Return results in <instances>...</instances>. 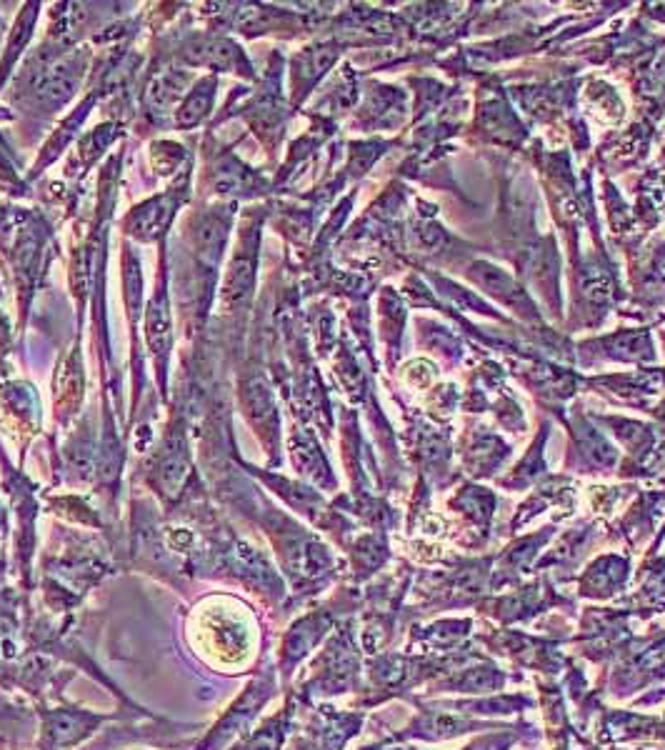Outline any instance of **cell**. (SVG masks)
Masks as SVG:
<instances>
[{"instance_id": "obj_6", "label": "cell", "mask_w": 665, "mask_h": 750, "mask_svg": "<svg viewBox=\"0 0 665 750\" xmlns=\"http://www.w3.org/2000/svg\"><path fill=\"white\" fill-rule=\"evenodd\" d=\"M28 28H30V25H28ZM28 28H23V30H20V35H23V38H20L18 48H20V45H23V43H25V38H28V35H25V33H30V30H28ZM15 40H18V33H15V38H13V45H10V58H13V53H15Z\"/></svg>"}, {"instance_id": "obj_5", "label": "cell", "mask_w": 665, "mask_h": 750, "mask_svg": "<svg viewBox=\"0 0 665 750\" xmlns=\"http://www.w3.org/2000/svg\"><path fill=\"white\" fill-rule=\"evenodd\" d=\"M180 90H183V80L175 78V75H163V78H158L153 83L148 98L153 105L165 108V105H173L180 98Z\"/></svg>"}, {"instance_id": "obj_3", "label": "cell", "mask_w": 665, "mask_h": 750, "mask_svg": "<svg viewBox=\"0 0 665 750\" xmlns=\"http://www.w3.org/2000/svg\"><path fill=\"white\" fill-rule=\"evenodd\" d=\"M210 103H213V80H203V83H198V88L185 98V103L180 105L175 123H178L180 128H193L195 123H200V120L208 115Z\"/></svg>"}, {"instance_id": "obj_4", "label": "cell", "mask_w": 665, "mask_h": 750, "mask_svg": "<svg viewBox=\"0 0 665 750\" xmlns=\"http://www.w3.org/2000/svg\"><path fill=\"white\" fill-rule=\"evenodd\" d=\"M148 340L150 348L155 355L168 353L170 345V320H168V308H165L163 298H155V303L150 305L148 313Z\"/></svg>"}, {"instance_id": "obj_1", "label": "cell", "mask_w": 665, "mask_h": 750, "mask_svg": "<svg viewBox=\"0 0 665 750\" xmlns=\"http://www.w3.org/2000/svg\"><path fill=\"white\" fill-rule=\"evenodd\" d=\"M175 205H178L175 193L160 195V198L150 200V203H145L138 213L130 215V230H133L135 235H140L143 240L155 238V235L163 233V230L168 228L170 218H173L175 213Z\"/></svg>"}, {"instance_id": "obj_2", "label": "cell", "mask_w": 665, "mask_h": 750, "mask_svg": "<svg viewBox=\"0 0 665 750\" xmlns=\"http://www.w3.org/2000/svg\"><path fill=\"white\" fill-rule=\"evenodd\" d=\"M185 58H188L193 65H208V68H220V70L238 68V65L243 63V55H240L238 45L223 38L200 40L193 50L185 53Z\"/></svg>"}]
</instances>
